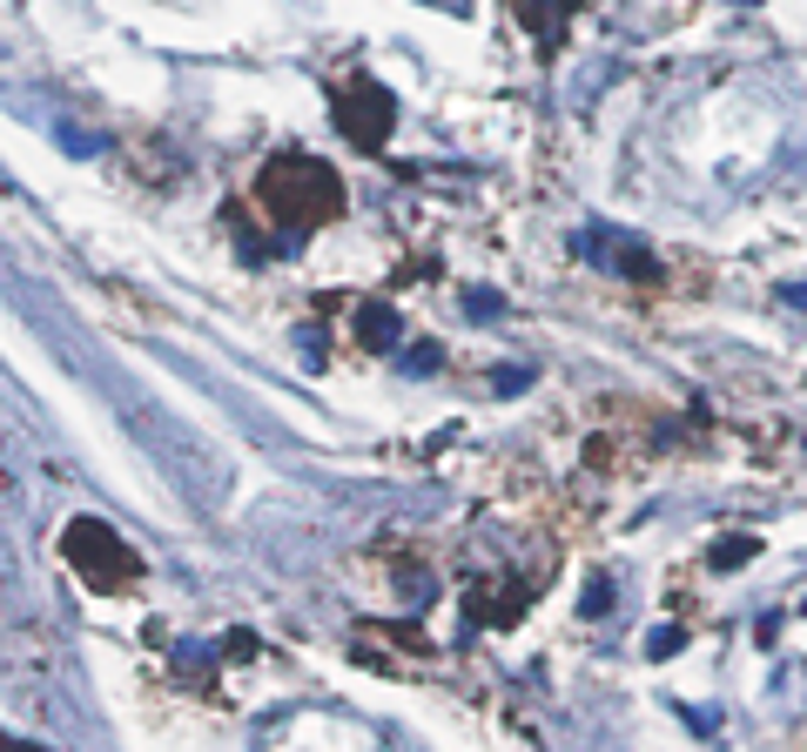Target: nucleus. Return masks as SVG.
<instances>
[{
    "instance_id": "nucleus-4",
    "label": "nucleus",
    "mask_w": 807,
    "mask_h": 752,
    "mask_svg": "<svg viewBox=\"0 0 807 752\" xmlns=\"http://www.w3.org/2000/svg\"><path fill=\"white\" fill-rule=\"evenodd\" d=\"M754 551H760V538H734V544H713V565H720V571H734V565H747V558H754Z\"/></svg>"
},
{
    "instance_id": "nucleus-3",
    "label": "nucleus",
    "mask_w": 807,
    "mask_h": 752,
    "mask_svg": "<svg viewBox=\"0 0 807 752\" xmlns=\"http://www.w3.org/2000/svg\"><path fill=\"white\" fill-rule=\"evenodd\" d=\"M357 101H364V108H351V101H343V128H351V141L377 148L383 135H391V95H377V88H357Z\"/></svg>"
},
{
    "instance_id": "nucleus-6",
    "label": "nucleus",
    "mask_w": 807,
    "mask_h": 752,
    "mask_svg": "<svg viewBox=\"0 0 807 752\" xmlns=\"http://www.w3.org/2000/svg\"><path fill=\"white\" fill-rule=\"evenodd\" d=\"M787 303H800V309H807V289H787Z\"/></svg>"
},
{
    "instance_id": "nucleus-2",
    "label": "nucleus",
    "mask_w": 807,
    "mask_h": 752,
    "mask_svg": "<svg viewBox=\"0 0 807 752\" xmlns=\"http://www.w3.org/2000/svg\"><path fill=\"white\" fill-rule=\"evenodd\" d=\"M61 551H68L74 578H82L88 591H101V599H122V591H135V578H142V558L101 518H74L68 538H61Z\"/></svg>"
},
{
    "instance_id": "nucleus-1",
    "label": "nucleus",
    "mask_w": 807,
    "mask_h": 752,
    "mask_svg": "<svg viewBox=\"0 0 807 752\" xmlns=\"http://www.w3.org/2000/svg\"><path fill=\"white\" fill-rule=\"evenodd\" d=\"M256 209L283 229H323L343 215V175L317 155H277L256 175Z\"/></svg>"
},
{
    "instance_id": "nucleus-5",
    "label": "nucleus",
    "mask_w": 807,
    "mask_h": 752,
    "mask_svg": "<svg viewBox=\"0 0 807 752\" xmlns=\"http://www.w3.org/2000/svg\"><path fill=\"white\" fill-rule=\"evenodd\" d=\"M652 658H667V652H680V631H652V645H646Z\"/></svg>"
}]
</instances>
